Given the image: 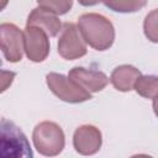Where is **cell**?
Listing matches in <instances>:
<instances>
[{"label":"cell","mask_w":158,"mask_h":158,"mask_svg":"<svg viewBox=\"0 0 158 158\" xmlns=\"http://www.w3.org/2000/svg\"><path fill=\"white\" fill-rule=\"evenodd\" d=\"M68 77L89 93L100 91L109 83V78L102 72L90 70L81 67H74L69 72Z\"/></svg>","instance_id":"cell-9"},{"label":"cell","mask_w":158,"mask_h":158,"mask_svg":"<svg viewBox=\"0 0 158 158\" xmlns=\"http://www.w3.org/2000/svg\"><path fill=\"white\" fill-rule=\"evenodd\" d=\"M153 110H154L156 116L158 117V94L153 98Z\"/></svg>","instance_id":"cell-17"},{"label":"cell","mask_w":158,"mask_h":158,"mask_svg":"<svg viewBox=\"0 0 158 158\" xmlns=\"http://www.w3.org/2000/svg\"><path fill=\"white\" fill-rule=\"evenodd\" d=\"M141 77V72L133 65L123 64L115 68L111 73L110 81L118 91H130L135 88L136 80Z\"/></svg>","instance_id":"cell-11"},{"label":"cell","mask_w":158,"mask_h":158,"mask_svg":"<svg viewBox=\"0 0 158 158\" xmlns=\"http://www.w3.org/2000/svg\"><path fill=\"white\" fill-rule=\"evenodd\" d=\"M23 46L27 58L32 62H43L49 53V40L46 31L36 26H26Z\"/></svg>","instance_id":"cell-7"},{"label":"cell","mask_w":158,"mask_h":158,"mask_svg":"<svg viewBox=\"0 0 158 158\" xmlns=\"http://www.w3.org/2000/svg\"><path fill=\"white\" fill-rule=\"evenodd\" d=\"M46 83L49 90L60 100L70 104H78L91 99V93L83 89L69 77L58 73H49L46 77Z\"/></svg>","instance_id":"cell-4"},{"label":"cell","mask_w":158,"mask_h":158,"mask_svg":"<svg viewBox=\"0 0 158 158\" xmlns=\"http://www.w3.org/2000/svg\"><path fill=\"white\" fill-rule=\"evenodd\" d=\"M86 42L84 41L79 28L72 23L65 22L63 25L59 40H58V53L67 60H74L86 54Z\"/></svg>","instance_id":"cell-5"},{"label":"cell","mask_w":158,"mask_h":158,"mask_svg":"<svg viewBox=\"0 0 158 158\" xmlns=\"http://www.w3.org/2000/svg\"><path fill=\"white\" fill-rule=\"evenodd\" d=\"M102 143L101 132L91 125H84L75 130L73 136V146L75 151L83 156L95 154Z\"/></svg>","instance_id":"cell-8"},{"label":"cell","mask_w":158,"mask_h":158,"mask_svg":"<svg viewBox=\"0 0 158 158\" xmlns=\"http://www.w3.org/2000/svg\"><path fill=\"white\" fill-rule=\"evenodd\" d=\"M148 0H102L106 7L115 12H136L146 6Z\"/></svg>","instance_id":"cell-13"},{"label":"cell","mask_w":158,"mask_h":158,"mask_svg":"<svg viewBox=\"0 0 158 158\" xmlns=\"http://www.w3.org/2000/svg\"><path fill=\"white\" fill-rule=\"evenodd\" d=\"M33 144L36 149L47 157H53L59 154L64 148V133L54 122L43 121L38 123L32 133Z\"/></svg>","instance_id":"cell-3"},{"label":"cell","mask_w":158,"mask_h":158,"mask_svg":"<svg viewBox=\"0 0 158 158\" xmlns=\"http://www.w3.org/2000/svg\"><path fill=\"white\" fill-rule=\"evenodd\" d=\"M37 4L40 7L47 9L56 15H64L72 9L73 0H37Z\"/></svg>","instance_id":"cell-15"},{"label":"cell","mask_w":158,"mask_h":158,"mask_svg":"<svg viewBox=\"0 0 158 158\" xmlns=\"http://www.w3.org/2000/svg\"><path fill=\"white\" fill-rule=\"evenodd\" d=\"M0 131V156L2 158H31L33 156L26 136L14 122L2 118Z\"/></svg>","instance_id":"cell-2"},{"label":"cell","mask_w":158,"mask_h":158,"mask_svg":"<svg viewBox=\"0 0 158 158\" xmlns=\"http://www.w3.org/2000/svg\"><path fill=\"white\" fill-rule=\"evenodd\" d=\"M78 1H79V4L83 5V6H93V5L99 4V2L102 1V0H78Z\"/></svg>","instance_id":"cell-16"},{"label":"cell","mask_w":158,"mask_h":158,"mask_svg":"<svg viewBox=\"0 0 158 158\" xmlns=\"http://www.w3.org/2000/svg\"><path fill=\"white\" fill-rule=\"evenodd\" d=\"M26 26H36L42 28L47 32L49 37H54L58 35V32L62 30V23L57 15L47 9L43 7H36L31 11V14L27 17Z\"/></svg>","instance_id":"cell-10"},{"label":"cell","mask_w":158,"mask_h":158,"mask_svg":"<svg viewBox=\"0 0 158 158\" xmlns=\"http://www.w3.org/2000/svg\"><path fill=\"white\" fill-rule=\"evenodd\" d=\"M143 31L151 42L158 43V9L152 10L146 16L143 22Z\"/></svg>","instance_id":"cell-14"},{"label":"cell","mask_w":158,"mask_h":158,"mask_svg":"<svg viewBox=\"0 0 158 158\" xmlns=\"http://www.w3.org/2000/svg\"><path fill=\"white\" fill-rule=\"evenodd\" d=\"M1 51L6 60L11 63L20 62L25 51L23 32L14 23L4 22L0 25Z\"/></svg>","instance_id":"cell-6"},{"label":"cell","mask_w":158,"mask_h":158,"mask_svg":"<svg viewBox=\"0 0 158 158\" xmlns=\"http://www.w3.org/2000/svg\"><path fill=\"white\" fill-rule=\"evenodd\" d=\"M138 95L146 99H153L158 94V77L156 75H141L133 88Z\"/></svg>","instance_id":"cell-12"},{"label":"cell","mask_w":158,"mask_h":158,"mask_svg":"<svg viewBox=\"0 0 158 158\" xmlns=\"http://www.w3.org/2000/svg\"><path fill=\"white\" fill-rule=\"evenodd\" d=\"M78 28L84 41L96 51L109 49L115 40L112 23L100 14H84L78 19Z\"/></svg>","instance_id":"cell-1"}]
</instances>
